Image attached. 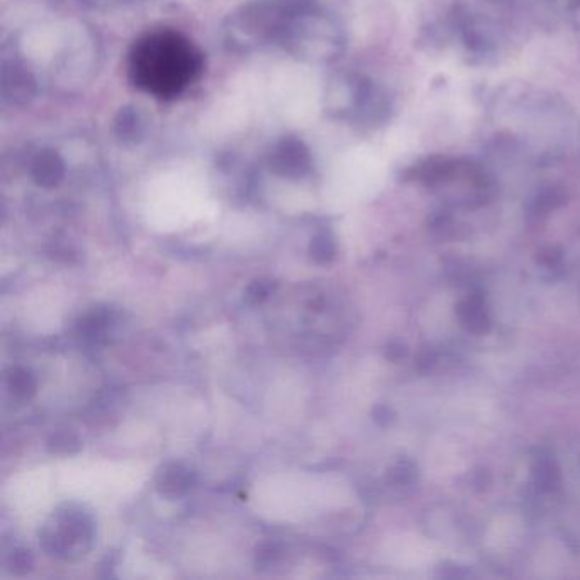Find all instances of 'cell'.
I'll return each mask as SVG.
<instances>
[{
    "instance_id": "cell-5",
    "label": "cell",
    "mask_w": 580,
    "mask_h": 580,
    "mask_svg": "<svg viewBox=\"0 0 580 580\" xmlns=\"http://www.w3.org/2000/svg\"><path fill=\"white\" fill-rule=\"evenodd\" d=\"M273 167L281 175H302L310 167V157L300 142L288 140L277 146Z\"/></svg>"
},
{
    "instance_id": "cell-13",
    "label": "cell",
    "mask_w": 580,
    "mask_h": 580,
    "mask_svg": "<svg viewBox=\"0 0 580 580\" xmlns=\"http://www.w3.org/2000/svg\"><path fill=\"white\" fill-rule=\"evenodd\" d=\"M9 567H11V572H14V574H19V575L26 574L33 568V555H31L29 550H25V548L14 550L11 556H9Z\"/></svg>"
},
{
    "instance_id": "cell-6",
    "label": "cell",
    "mask_w": 580,
    "mask_h": 580,
    "mask_svg": "<svg viewBox=\"0 0 580 580\" xmlns=\"http://www.w3.org/2000/svg\"><path fill=\"white\" fill-rule=\"evenodd\" d=\"M64 177V162L55 154L45 152L35 160L33 179L43 187H55Z\"/></svg>"
},
{
    "instance_id": "cell-7",
    "label": "cell",
    "mask_w": 580,
    "mask_h": 580,
    "mask_svg": "<svg viewBox=\"0 0 580 580\" xmlns=\"http://www.w3.org/2000/svg\"><path fill=\"white\" fill-rule=\"evenodd\" d=\"M7 388L17 400H29L38 392V380L31 369L15 366L7 373Z\"/></svg>"
},
{
    "instance_id": "cell-1",
    "label": "cell",
    "mask_w": 580,
    "mask_h": 580,
    "mask_svg": "<svg viewBox=\"0 0 580 580\" xmlns=\"http://www.w3.org/2000/svg\"><path fill=\"white\" fill-rule=\"evenodd\" d=\"M203 66L205 58L198 46L172 29L142 36L128 56L133 84L158 99L181 95L201 77Z\"/></svg>"
},
{
    "instance_id": "cell-11",
    "label": "cell",
    "mask_w": 580,
    "mask_h": 580,
    "mask_svg": "<svg viewBox=\"0 0 580 580\" xmlns=\"http://www.w3.org/2000/svg\"><path fill=\"white\" fill-rule=\"evenodd\" d=\"M80 449L79 437L72 433L53 435L48 441V451L55 455H72Z\"/></svg>"
},
{
    "instance_id": "cell-10",
    "label": "cell",
    "mask_w": 580,
    "mask_h": 580,
    "mask_svg": "<svg viewBox=\"0 0 580 580\" xmlns=\"http://www.w3.org/2000/svg\"><path fill=\"white\" fill-rule=\"evenodd\" d=\"M107 325H109V315L107 312H101V310H94L91 314H87L79 324L80 332L85 337H93V339L101 337V334H105Z\"/></svg>"
},
{
    "instance_id": "cell-12",
    "label": "cell",
    "mask_w": 580,
    "mask_h": 580,
    "mask_svg": "<svg viewBox=\"0 0 580 580\" xmlns=\"http://www.w3.org/2000/svg\"><path fill=\"white\" fill-rule=\"evenodd\" d=\"M279 556H281V552H279L276 543L265 541V543L257 546V554H255L257 568L273 567L279 560Z\"/></svg>"
},
{
    "instance_id": "cell-8",
    "label": "cell",
    "mask_w": 580,
    "mask_h": 580,
    "mask_svg": "<svg viewBox=\"0 0 580 580\" xmlns=\"http://www.w3.org/2000/svg\"><path fill=\"white\" fill-rule=\"evenodd\" d=\"M277 283L271 277H257L244 291V302L247 305H261L271 298L276 291Z\"/></svg>"
},
{
    "instance_id": "cell-3",
    "label": "cell",
    "mask_w": 580,
    "mask_h": 580,
    "mask_svg": "<svg viewBox=\"0 0 580 580\" xmlns=\"http://www.w3.org/2000/svg\"><path fill=\"white\" fill-rule=\"evenodd\" d=\"M281 11L275 2H252L244 5L238 13L230 15V25L226 27L228 38L235 45L251 46L269 38L281 27Z\"/></svg>"
},
{
    "instance_id": "cell-2",
    "label": "cell",
    "mask_w": 580,
    "mask_h": 580,
    "mask_svg": "<svg viewBox=\"0 0 580 580\" xmlns=\"http://www.w3.org/2000/svg\"><path fill=\"white\" fill-rule=\"evenodd\" d=\"M43 550L56 558H77L93 545L94 526L91 517L75 509L58 511L41 527Z\"/></svg>"
},
{
    "instance_id": "cell-4",
    "label": "cell",
    "mask_w": 580,
    "mask_h": 580,
    "mask_svg": "<svg viewBox=\"0 0 580 580\" xmlns=\"http://www.w3.org/2000/svg\"><path fill=\"white\" fill-rule=\"evenodd\" d=\"M195 485V474L181 463H164L155 474L158 495L169 501L181 499Z\"/></svg>"
},
{
    "instance_id": "cell-9",
    "label": "cell",
    "mask_w": 580,
    "mask_h": 580,
    "mask_svg": "<svg viewBox=\"0 0 580 580\" xmlns=\"http://www.w3.org/2000/svg\"><path fill=\"white\" fill-rule=\"evenodd\" d=\"M310 257L316 264H330L335 257V244L327 234H318L310 242Z\"/></svg>"
}]
</instances>
